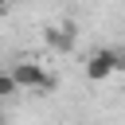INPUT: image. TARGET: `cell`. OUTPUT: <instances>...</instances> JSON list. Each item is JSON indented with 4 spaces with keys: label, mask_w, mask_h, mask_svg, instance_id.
Wrapping results in <instances>:
<instances>
[{
    "label": "cell",
    "mask_w": 125,
    "mask_h": 125,
    "mask_svg": "<svg viewBox=\"0 0 125 125\" xmlns=\"http://www.w3.org/2000/svg\"><path fill=\"white\" fill-rule=\"evenodd\" d=\"M12 78H16L20 94H23V90H31V94L51 90V74H47V70H43V62H35V59H20V62L12 66Z\"/></svg>",
    "instance_id": "obj_1"
},
{
    "label": "cell",
    "mask_w": 125,
    "mask_h": 125,
    "mask_svg": "<svg viewBox=\"0 0 125 125\" xmlns=\"http://www.w3.org/2000/svg\"><path fill=\"white\" fill-rule=\"evenodd\" d=\"M74 23H51L47 27V47H55V51H70L74 47Z\"/></svg>",
    "instance_id": "obj_3"
},
{
    "label": "cell",
    "mask_w": 125,
    "mask_h": 125,
    "mask_svg": "<svg viewBox=\"0 0 125 125\" xmlns=\"http://www.w3.org/2000/svg\"><path fill=\"white\" fill-rule=\"evenodd\" d=\"M117 70H125V47L117 51Z\"/></svg>",
    "instance_id": "obj_5"
},
{
    "label": "cell",
    "mask_w": 125,
    "mask_h": 125,
    "mask_svg": "<svg viewBox=\"0 0 125 125\" xmlns=\"http://www.w3.org/2000/svg\"><path fill=\"white\" fill-rule=\"evenodd\" d=\"M113 74H117V51L102 47V51H94V55L86 59V78H90V82H105V78H113Z\"/></svg>",
    "instance_id": "obj_2"
},
{
    "label": "cell",
    "mask_w": 125,
    "mask_h": 125,
    "mask_svg": "<svg viewBox=\"0 0 125 125\" xmlns=\"http://www.w3.org/2000/svg\"><path fill=\"white\" fill-rule=\"evenodd\" d=\"M8 8H12V0H0V12H8Z\"/></svg>",
    "instance_id": "obj_6"
},
{
    "label": "cell",
    "mask_w": 125,
    "mask_h": 125,
    "mask_svg": "<svg viewBox=\"0 0 125 125\" xmlns=\"http://www.w3.org/2000/svg\"><path fill=\"white\" fill-rule=\"evenodd\" d=\"M16 94H20V86H16L12 70H0V98H16Z\"/></svg>",
    "instance_id": "obj_4"
},
{
    "label": "cell",
    "mask_w": 125,
    "mask_h": 125,
    "mask_svg": "<svg viewBox=\"0 0 125 125\" xmlns=\"http://www.w3.org/2000/svg\"><path fill=\"white\" fill-rule=\"evenodd\" d=\"M0 125H8V117H4V109H0Z\"/></svg>",
    "instance_id": "obj_7"
}]
</instances>
